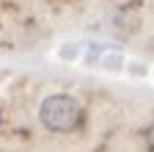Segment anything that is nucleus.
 Masks as SVG:
<instances>
[{"mask_svg": "<svg viewBox=\"0 0 154 152\" xmlns=\"http://www.w3.org/2000/svg\"><path fill=\"white\" fill-rule=\"evenodd\" d=\"M42 119L50 130H72L80 122V105L72 97H50L42 105Z\"/></svg>", "mask_w": 154, "mask_h": 152, "instance_id": "1", "label": "nucleus"}]
</instances>
